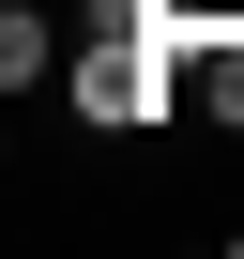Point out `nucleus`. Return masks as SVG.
Returning <instances> with one entry per match:
<instances>
[{
	"label": "nucleus",
	"instance_id": "f03ea898",
	"mask_svg": "<svg viewBox=\"0 0 244 259\" xmlns=\"http://www.w3.org/2000/svg\"><path fill=\"white\" fill-rule=\"evenodd\" d=\"M76 46H61V16H46V0H16V16H0V92H46Z\"/></svg>",
	"mask_w": 244,
	"mask_h": 259
},
{
	"label": "nucleus",
	"instance_id": "f257e3e1",
	"mask_svg": "<svg viewBox=\"0 0 244 259\" xmlns=\"http://www.w3.org/2000/svg\"><path fill=\"white\" fill-rule=\"evenodd\" d=\"M183 107L244 122V16H183Z\"/></svg>",
	"mask_w": 244,
	"mask_h": 259
}]
</instances>
